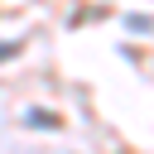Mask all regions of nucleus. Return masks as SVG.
Here are the masks:
<instances>
[{
    "mask_svg": "<svg viewBox=\"0 0 154 154\" xmlns=\"http://www.w3.org/2000/svg\"><path fill=\"white\" fill-rule=\"evenodd\" d=\"M5 53H14V43H0V58H5Z\"/></svg>",
    "mask_w": 154,
    "mask_h": 154,
    "instance_id": "obj_1",
    "label": "nucleus"
}]
</instances>
